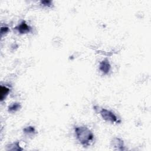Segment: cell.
Returning a JSON list of instances; mask_svg holds the SVG:
<instances>
[{
	"label": "cell",
	"mask_w": 151,
	"mask_h": 151,
	"mask_svg": "<svg viewBox=\"0 0 151 151\" xmlns=\"http://www.w3.org/2000/svg\"><path fill=\"white\" fill-rule=\"evenodd\" d=\"M74 132L79 142L84 146H89L93 141L94 134L86 126H76Z\"/></svg>",
	"instance_id": "1"
},
{
	"label": "cell",
	"mask_w": 151,
	"mask_h": 151,
	"mask_svg": "<svg viewBox=\"0 0 151 151\" xmlns=\"http://www.w3.org/2000/svg\"><path fill=\"white\" fill-rule=\"evenodd\" d=\"M99 113L100 115H101L102 117L103 118V119H104L106 122H111L113 123L119 122L117 117L111 110L102 108L99 110Z\"/></svg>",
	"instance_id": "2"
},
{
	"label": "cell",
	"mask_w": 151,
	"mask_h": 151,
	"mask_svg": "<svg viewBox=\"0 0 151 151\" xmlns=\"http://www.w3.org/2000/svg\"><path fill=\"white\" fill-rule=\"evenodd\" d=\"M111 147L116 150H125V146L123 141L119 138H114L112 139L110 143Z\"/></svg>",
	"instance_id": "3"
},
{
	"label": "cell",
	"mask_w": 151,
	"mask_h": 151,
	"mask_svg": "<svg viewBox=\"0 0 151 151\" xmlns=\"http://www.w3.org/2000/svg\"><path fill=\"white\" fill-rule=\"evenodd\" d=\"M15 30H16L19 33L24 34L30 33L31 30V28L26 21H22L17 27H15Z\"/></svg>",
	"instance_id": "4"
},
{
	"label": "cell",
	"mask_w": 151,
	"mask_h": 151,
	"mask_svg": "<svg viewBox=\"0 0 151 151\" xmlns=\"http://www.w3.org/2000/svg\"><path fill=\"white\" fill-rule=\"evenodd\" d=\"M99 69L104 74H108L111 69V65L108 59H105L100 63Z\"/></svg>",
	"instance_id": "5"
},
{
	"label": "cell",
	"mask_w": 151,
	"mask_h": 151,
	"mask_svg": "<svg viewBox=\"0 0 151 151\" xmlns=\"http://www.w3.org/2000/svg\"><path fill=\"white\" fill-rule=\"evenodd\" d=\"M10 92V89L7 87V86H1V96H0V99H1V101L3 102V100L7 97V96L8 95L9 93Z\"/></svg>",
	"instance_id": "6"
},
{
	"label": "cell",
	"mask_w": 151,
	"mask_h": 151,
	"mask_svg": "<svg viewBox=\"0 0 151 151\" xmlns=\"http://www.w3.org/2000/svg\"><path fill=\"white\" fill-rule=\"evenodd\" d=\"M7 150H22L23 149L20 146L19 142L11 143L7 146Z\"/></svg>",
	"instance_id": "7"
},
{
	"label": "cell",
	"mask_w": 151,
	"mask_h": 151,
	"mask_svg": "<svg viewBox=\"0 0 151 151\" xmlns=\"http://www.w3.org/2000/svg\"><path fill=\"white\" fill-rule=\"evenodd\" d=\"M23 132L26 135L31 136V135H34L36 134V131L34 127H31V126H29V127L25 128L23 129Z\"/></svg>",
	"instance_id": "8"
},
{
	"label": "cell",
	"mask_w": 151,
	"mask_h": 151,
	"mask_svg": "<svg viewBox=\"0 0 151 151\" xmlns=\"http://www.w3.org/2000/svg\"><path fill=\"white\" fill-rule=\"evenodd\" d=\"M21 104L19 103H14L13 104H11V105L9 106L8 107V112L10 113H14L15 112L17 111H18V110H20V109L21 108Z\"/></svg>",
	"instance_id": "9"
},
{
	"label": "cell",
	"mask_w": 151,
	"mask_h": 151,
	"mask_svg": "<svg viewBox=\"0 0 151 151\" xmlns=\"http://www.w3.org/2000/svg\"><path fill=\"white\" fill-rule=\"evenodd\" d=\"M41 4L43 6H45V7H50L52 6V2L51 1H41Z\"/></svg>",
	"instance_id": "10"
},
{
	"label": "cell",
	"mask_w": 151,
	"mask_h": 151,
	"mask_svg": "<svg viewBox=\"0 0 151 151\" xmlns=\"http://www.w3.org/2000/svg\"><path fill=\"white\" fill-rule=\"evenodd\" d=\"M9 31V29L7 27H2L1 29V36H3V35L4 34H6L7 33H8Z\"/></svg>",
	"instance_id": "11"
}]
</instances>
